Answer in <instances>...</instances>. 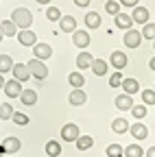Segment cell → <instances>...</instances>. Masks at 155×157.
I'll use <instances>...</instances> for the list:
<instances>
[{
    "label": "cell",
    "mask_w": 155,
    "mask_h": 157,
    "mask_svg": "<svg viewBox=\"0 0 155 157\" xmlns=\"http://www.w3.org/2000/svg\"><path fill=\"white\" fill-rule=\"evenodd\" d=\"M11 20L15 22V26L20 29V31H26V29L33 24V13H31L29 9H24V7H17V9H13Z\"/></svg>",
    "instance_id": "obj_1"
},
{
    "label": "cell",
    "mask_w": 155,
    "mask_h": 157,
    "mask_svg": "<svg viewBox=\"0 0 155 157\" xmlns=\"http://www.w3.org/2000/svg\"><path fill=\"white\" fill-rule=\"evenodd\" d=\"M26 66L31 70V76H35V78H46L48 76V68H46L44 61H40V59H31Z\"/></svg>",
    "instance_id": "obj_2"
},
{
    "label": "cell",
    "mask_w": 155,
    "mask_h": 157,
    "mask_svg": "<svg viewBox=\"0 0 155 157\" xmlns=\"http://www.w3.org/2000/svg\"><path fill=\"white\" fill-rule=\"evenodd\" d=\"M79 137H81V133H79V127L74 122H68L61 127V140L64 142H76Z\"/></svg>",
    "instance_id": "obj_3"
},
{
    "label": "cell",
    "mask_w": 155,
    "mask_h": 157,
    "mask_svg": "<svg viewBox=\"0 0 155 157\" xmlns=\"http://www.w3.org/2000/svg\"><path fill=\"white\" fill-rule=\"evenodd\" d=\"M11 72H13V78H15V81H20V83H24V81L31 78V70H29L26 63H15Z\"/></svg>",
    "instance_id": "obj_4"
},
{
    "label": "cell",
    "mask_w": 155,
    "mask_h": 157,
    "mask_svg": "<svg viewBox=\"0 0 155 157\" xmlns=\"http://www.w3.org/2000/svg\"><path fill=\"white\" fill-rule=\"evenodd\" d=\"M22 83L20 81H15V78H9L7 81V85H5V94L7 96H11V98H20L22 96Z\"/></svg>",
    "instance_id": "obj_5"
},
{
    "label": "cell",
    "mask_w": 155,
    "mask_h": 157,
    "mask_svg": "<svg viewBox=\"0 0 155 157\" xmlns=\"http://www.w3.org/2000/svg\"><path fill=\"white\" fill-rule=\"evenodd\" d=\"M33 55H35V59H40V61H46V59L52 57V48H50V44H35Z\"/></svg>",
    "instance_id": "obj_6"
},
{
    "label": "cell",
    "mask_w": 155,
    "mask_h": 157,
    "mask_svg": "<svg viewBox=\"0 0 155 157\" xmlns=\"http://www.w3.org/2000/svg\"><path fill=\"white\" fill-rule=\"evenodd\" d=\"M140 42H142V33H140V31L131 29V31L125 33V44H127V48H138Z\"/></svg>",
    "instance_id": "obj_7"
},
{
    "label": "cell",
    "mask_w": 155,
    "mask_h": 157,
    "mask_svg": "<svg viewBox=\"0 0 155 157\" xmlns=\"http://www.w3.org/2000/svg\"><path fill=\"white\" fill-rule=\"evenodd\" d=\"M127 61H129V59H127V55H125L122 50H114L111 57H109V63H111L116 70H122V68L127 66Z\"/></svg>",
    "instance_id": "obj_8"
},
{
    "label": "cell",
    "mask_w": 155,
    "mask_h": 157,
    "mask_svg": "<svg viewBox=\"0 0 155 157\" xmlns=\"http://www.w3.org/2000/svg\"><path fill=\"white\" fill-rule=\"evenodd\" d=\"M72 44L79 48H87L90 46V33L87 31H74L72 33Z\"/></svg>",
    "instance_id": "obj_9"
},
{
    "label": "cell",
    "mask_w": 155,
    "mask_h": 157,
    "mask_svg": "<svg viewBox=\"0 0 155 157\" xmlns=\"http://www.w3.org/2000/svg\"><path fill=\"white\" fill-rule=\"evenodd\" d=\"M17 42H20L22 46H35V44H37V35H35L31 29L20 31V33H17Z\"/></svg>",
    "instance_id": "obj_10"
},
{
    "label": "cell",
    "mask_w": 155,
    "mask_h": 157,
    "mask_svg": "<svg viewBox=\"0 0 155 157\" xmlns=\"http://www.w3.org/2000/svg\"><path fill=\"white\" fill-rule=\"evenodd\" d=\"M114 105L118 107L120 111H131V109H133V96H129V94H122V96H116V101H114Z\"/></svg>",
    "instance_id": "obj_11"
},
{
    "label": "cell",
    "mask_w": 155,
    "mask_h": 157,
    "mask_svg": "<svg viewBox=\"0 0 155 157\" xmlns=\"http://www.w3.org/2000/svg\"><path fill=\"white\" fill-rule=\"evenodd\" d=\"M131 17H133V22H135V24H142V26H144V24H149V9H144V7L138 5V7L133 9Z\"/></svg>",
    "instance_id": "obj_12"
},
{
    "label": "cell",
    "mask_w": 155,
    "mask_h": 157,
    "mask_svg": "<svg viewBox=\"0 0 155 157\" xmlns=\"http://www.w3.org/2000/svg\"><path fill=\"white\" fill-rule=\"evenodd\" d=\"M114 22H116V26H118V29H125V31H131V26L135 24L133 17L127 15V13H118V15L114 17Z\"/></svg>",
    "instance_id": "obj_13"
},
{
    "label": "cell",
    "mask_w": 155,
    "mask_h": 157,
    "mask_svg": "<svg viewBox=\"0 0 155 157\" xmlns=\"http://www.w3.org/2000/svg\"><path fill=\"white\" fill-rule=\"evenodd\" d=\"M68 101H70V105H74V107L85 105V101H87V94H85L83 90H72V92H70V96H68Z\"/></svg>",
    "instance_id": "obj_14"
},
{
    "label": "cell",
    "mask_w": 155,
    "mask_h": 157,
    "mask_svg": "<svg viewBox=\"0 0 155 157\" xmlns=\"http://www.w3.org/2000/svg\"><path fill=\"white\" fill-rule=\"evenodd\" d=\"M92 63H94V57L87 52V50H83V52H79V57H76V66H79V70H85V68H92Z\"/></svg>",
    "instance_id": "obj_15"
},
{
    "label": "cell",
    "mask_w": 155,
    "mask_h": 157,
    "mask_svg": "<svg viewBox=\"0 0 155 157\" xmlns=\"http://www.w3.org/2000/svg\"><path fill=\"white\" fill-rule=\"evenodd\" d=\"M59 26H61L64 33H74V31H76V20H74L72 15H64V17L59 20Z\"/></svg>",
    "instance_id": "obj_16"
},
{
    "label": "cell",
    "mask_w": 155,
    "mask_h": 157,
    "mask_svg": "<svg viewBox=\"0 0 155 157\" xmlns=\"http://www.w3.org/2000/svg\"><path fill=\"white\" fill-rule=\"evenodd\" d=\"M131 135L135 137V140H144V137L149 135V129H146V124H142V122H135V124H131Z\"/></svg>",
    "instance_id": "obj_17"
},
{
    "label": "cell",
    "mask_w": 155,
    "mask_h": 157,
    "mask_svg": "<svg viewBox=\"0 0 155 157\" xmlns=\"http://www.w3.org/2000/svg\"><path fill=\"white\" fill-rule=\"evenodd\" d=\"M2 146H5V153H17L22 148V142L17 140V137H5Z\"/></svg>",
    "instance_id": "obj_18"
},
{
    "label": "cell",
    "mask_w": 155,
    "mask_h": 157,
    "mask_svg": "<svg viewBox=\"0 0 155 157\" xmlns=\"http://www.w3.org/2000/svg\"><path fill=\"white\" fill-rule=\"evenodd\" d=\"M122 90H125V94L133 96V94L140 92V83L135 81V78H125V81H122Z\"/></svg>",
    "instance_id": "obj_19"
},
{
    "label": "cell",
    "mask_w": 155,
    "mask_h": 157,
    "mask_svg": "<svg viewBox=\"0 0 155 157\" xmlns=\"http://www.w3.org/2000/svg\"><path fill=\"white\" fill-rule=\"evenodd\" d=\"M85 26L87 29H99L101 26V15L96 11H87L85 13Z\"/></svg>",
    "instance_id": "obj_20"
},
{
    "label": "cell",
    "mask_w": 155,
    "mask_h": 157,
    "mask_svg": "<svg viewBox=\"0 0 155 157\" xmlns=\"http://www.w3.org/2000/svg\"><path fill=\"white\" fill-rule=\"evenodd\" d=\"M0 26H2V33H5V37H15L17 33H20L13 20H5V22H0Z\"/></svg>",
    "instance_id": "obj_21"
},
{
    "label": "cell",
    "mask_w": 155,
    "mask_h": 157,
    "mask_svg": "<svg viewBox=\"0 0 155 157\" xmlns=\"http://www.w3.org/2000/svg\"><path fill=\"white\" fill-rule=\"evenodd\" d=\"M129 129H131V124L125 120V118H116V120L111 122V131L114 133H127Z\"/></svg>",
    "instance_id": "obj_22"
},
{
    "label": "cell",
    "mask_w": 155,
    "mask_h": 157,
    "mask_svg": "<svg viewBox=\"0 0 155 157\" xmlns=\"http://www.w3.org/2000/svg\"><path fill=\"white\" fill-rule=\"evenodd\" d=\"M68 81H70L72 90H81V87H83V83H85V76H83L81 72H70Z\"/></svg>",
    "instance_id": "obj_23"
},
{
    "label": "cell",
    "mask_w": 155,
    "mask_h": 157,
    "mask_svg": "<svg viewBox=\"0 0 155 157\" xmlns=\"http://www.w3.org/2000/svg\"><path fill=\"white\" fill-rule=\"evenodd\" d=\"M92 72H94L96 76H105V74H107V61H103V59H94Z\"/></svg>",
    "instance_id": "obj_24"
},
{
    "label": "cell",
    "mask_w": 155,
    "mask_h": 157,
    "mask_svg": "<svg viewBox=\"0 0 155 157\" xmlns=\"http://www.w3.org/2000/svg\"><path fill=\"white\" fill-rule=\"evenodd\" d=\"M13 59L9 55H0V74H5V72H11L13 70Z\"/></svg>",
    "instance_id": "obj_25"
},
{
    "label": "cell",
    "mask_w": 155,
    "mask_h": 157,
    "mask_svg": "<svg viewBox=\"0 0 155 157\" xmlns=\"http://www.w3.org/2000/svg\"><path fill=\"white\" fill-rule=\"evenodd\" d=\"M46 155H48V157H59V155H61V146H59V142H55V140L46 142Z\"/></svg>",
    "instance_id": "obj_26"
},
{
    "label": "cell",
    "mask_w": 155,
    "mask_h": 157,
    "mask_svg": "<svg viewBox=\"0 0 155 157\" xmlns=\"http://www.w3.org/2000/svg\"><path fill=\"white\" fill-rule=\"evenodd\" d=\"M20 101H22L24 105H35V103H37V94H35V90H24L22 96H20Z\"/></svg>",
    "instance_id": "obj_27"
},
{
    "label": "cell",
    "mask_w": 155,
    "mask_h": 157,
    "mask_svg": "<svg viewBox=\"0 0 155 157\" xmlns=\"http://www.w3.org/2000/svg\"><path fill=\"white\" fill-rule=\"evenodd\" d=\"M13 107L9 105V103H0V120H11L13 118Z\"/></svg>",
    "instance_id": "obj_28"
},
{
    "label": "cell",
    "mask_w": 155,
    "mask_h": 157,
    "mask_svg": "<svg viewBox=\"0 0 155 157\" xmlns=\"http://www.w3.org/2000/svg\"><path fill=\"white\" fill-rule=\"evenodd\" d=\"M142 155H144V148H140L138 144L125 146V157H142Z\"/></svg>",
    "instance_id": "obj_29"
},
{
    "label": "cell",
    "mask_w": 155,
    "mask_h": 157,
    "mask_svg": "<svg viewBox=\"0 0 155 157\" xmlns=\"http://www.w3.org/2000/svg\"><path fill=\"white\" fill-rule=\"evenodd\" d=\"M92 144H94L92 135H81L79 140H76V148L79 151H87V148H92Z\"/></svg>",
    "instance_id": "obj_30"
},
{
    "label": "cell",
    "mask_w": 155,
    "mask_h": 157,
    "mask_svg": "<svg viewBox=\"0 0 155 157\" xmlns=\"http://www.w3.org/2000/svg\"><path fill=\"white\" fill-rule=\"evenodd\" d=\"M140 33H142V37H144V39H153V42H155V22L144 24Z\"/></svg>",
    "instance_id": "obj_31"
},
{
    "label": "cell",
    "mask_w": 155,
    "mask_h": 157,
    "mask_svg": "<svg viewBox=\"0 0 155 157\" xmlns=\"http://www.w3.org/2000/svg\"><path fill=\"white\" fill-rule=\"evenodd\" d=\"M105 153H107V157H122L125 155V148L120 144H109Z\"/></svg>",
    "instance_id": "obj_32"
},
{
    "label": "cell",
    "mask_w": 155,
    "mask_h": 157,
    "mask_svg": "<svg viewBox=\"0 0 155 157\" xmlns=\"http://www.w3.org/2000/svg\"><path fill=\"white\" fill-rule=\"evenodd\" d=\"M46 17L50 20V22H59L64 15H61V11L57 9V7H48V9H46Z\"/></svg>",
    "instance_id": "obj_33"
},
{
    "label": "cell",
    "mask_w": 155,
    "mask_h": 157,
    "mask_svg": "<svg viewBox=\"0 0 155 157\" xmlns=\"http://www.w3.org/2000/svg\"><path fill=\"white\" fill-rule=\"evenodd\" d=\"M105 11H107L109 15H114V17H116V15L120 13V5L116 2V0H107V2H105Z\"/></svg>",
    "instance_id": "obj_34"
},
{
    "label": "cell",
    "mask_w": 155,
    "mask_h": 157,
    "mask_svg": "<svg viewBox=\"0 0 155 157\" xmlns=\"http://www.w3.org/2000/svg\"><path fill=\"white\" fill-rule=\"evenodd\" d=\"M11 120H13L17 127H26V124H29V116H26V113H22V111H15Z\"/></svg>",
    "instance_id": "obj_35"
},
{
    "label": "cell",
    "mask_w": 155,
    "mask_h": 157,
    "mask_svg": "<svg viewBox=\"0 0 155 157\" xmlns=\"http://www.w3.org/2000/svg\"><path fill=\"white\" fill-rule=\"evenodd\" d=\"M122 81H125V76L120 74V70H118V72H114V74L109 76V85H111V87H120Z\"/></svg>",
    "instance_id": "obj_36"
},
{
    "label": "cell",
    "mask_w": 155,
    "mask_h": 157,
    "mask_svg": "<svg viewBox=\"0 0 155 157\" xmlns=\"http://www.w3.org/2000/svg\"><path fill=\"white\" fill-rule=\"evenodd\" d=\"M142 105H155V92L153 90L142 92Z\"/></svg>",
    "instance_id": "obj_37"
},
{
    "label": "cell",
    "mask_w": 155,
    "mask_h": 157,
    "mask_svg": "<svg viewBox=\"0 0 155 157\" xmlns=\"http://www.w3.org/2000/svg\"><path fill=\"white\" fill-rule=\"evenodd\" d=\"M131 113L135 116V120H142V118L146 116V105H133Z\"/></svg>",
    "instance_id": "obj_38"
},
{
    "label": "cell",
    "mask_w": 155,
    "mask_h": 157,
    "mask_svg": "<svg viewBox=\"0 0 155 157\" xmlns=\"http://www.w3.org/2000/svg\"><path fill=\"white\" fill-rule=\"evenodd\" d=\"M138 2H140V0H120V5H122V7H133V9L138 7Z\"/></svg>",
    "instance_id": "obj_39"
},
{
    "label": "cell",
    "mask_w": 155,
    "mask_h": 157,
    "mask_svg": "<svg viewBox=\"0 0 155 157\" xmlns=\"http://www.w3.org/2000/svg\"><path fill=\"white\" fill-rule=\"evenodd\" d=\"M74 5H76V7H83V9H85V7L90 5V0H74Z\"/></svg>",
    "instance_id": "obj_40"
},
{
    "label": "cell",
    "mask_w": 155,
    "mask_h": 157,
    "mask_svg": "<svg viewBox=\"0 0 155 157\" xmlns=\"http://www.w3.org/2000/svg\"><path fill=\"white\" fill-rule=\"evenodd\" d=\"M146 157H155V146H151V148H146V153H144Z\"/></svg>",
    "instance_id": "obj_41"
},
{
    "label": "cell",
    "mask_w": 155,
    "mask_h": 157,
    "mask_svg": "<svg viewBox=\"0 0 155 157\" xmlns=\"http://www.w3.org/2000/svg\"><path fill=\"white\" fill-rule=\"evenodd\" d=\"M5 85H7V81H5V78H2V74H0V90H2Z\"/></svg>",
    "instance_id": "obj_42"
},
{
    "label": "cell",
    "mask_w": 155,
    "mask_h": 157,
    "mask_svg": "<svg viewBox=\"0 0 155 157\" xmlns=\"http://www.w3.org/2000/svg\"><path fill=\"white\" fill-rule=\"evenodd\" d=\"M149 66H151V70L155 72V57H153V59H151V61H149Z\"/></svg>",
    "instance_id": "obj_43"
},
{
    "label": "cell",
    "mask_w": 155,
    "mask_h": 157,
    "mask_svg": "<svg viewBox=\"0 0 155 157\" xmlns=\"http://www.w3.org/2000/svg\"><path fill=\"white\" fill-rule=\"evenodd\" d=\"M35 2H40V5H50V0H35Z\"/></svg>",
    "instance_id": "obj_44"
},
{
    "label": "cell",
    "mask_w": 155,
    "mask_h": 157,
    "mask_svg": "<svg viewBox=\"0 0 155 157\" xmlns=\"http://www.w3.org/2000/svg\"><path fill=\"white\" fill-rule=\"evenodd\" d=\"M2 37H5V33H2V26H0V42H2Z\"/></svg>",
    "instance_id": "obj_45"
},
{
    "label": "cell",
    "mask_w": 155,
    "mask_h": 157,
    "mask_svg": "<svg viewBox=\"0 0 155 157\" xmlns=\"http://www.w3.org/2000/svg\"><path fill=\"white\" fill-rule=\"evenodd\" d=\"M0 155H5V146L2 144H0Z\"/></svg>",
    "instance_id": "obj_46"
},
{
    "label": "cell",
    "mask_w": 155,
    "mask_h": 157,
    "mask_svg": "<svg viewBox=\"0 0 155 157\" xmlns=\"http://www.w3.org/2000/svg\"><path fill=\"white\" fill-rule=\"evenodd\" d=\"M0 157H2V155H0Z\"/></svg>",
    "instance_id": "obj_47"
},
{
    "label": "cell",
    "mask_w": 155,
    "mask_h": 157,
    "mask_svg": "<svg viewBox=\"0 0 155 157\" xmlns=\"http://www.w3.org/2000/svg\"><path fill=\"white\" fill-rule=\"evenodd\" d=\"M153 46H155V44H153Z\"/></svg>",
    "instance_id": "obj_48"
}]
</instances>
